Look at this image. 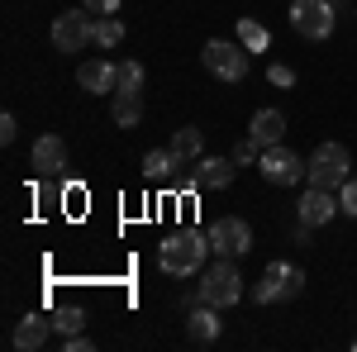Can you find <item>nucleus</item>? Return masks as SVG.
I'll return each mask as SVG.
<instances>
[{
    "mask_svg": "<svg viewBox=\"0 0 357 352\" xmlns=\"http://www.w3.org/2000/svg\"><path fill=\"white\" fill-rule=\"evenodd\" d=\"M210 234H195V229H176V234H167L162 247H158V262H162L167 276H195V271L205 267V257H210Z\"/></svg>",
    "mask_w": 357,
    "mask_h": 352,
    "instance_id": "obj_1",
    "label": "nucleus"
},
{
    "mask_svg": "<svg viewBox=\"0 0 357 352\" xmlns=\"http://www.w3.org/2000/svg\"><path fill=\"white\" fill-rule=\"evenodd\" d=\"M200 300L215 309H234L243 300V276H238V257H215V267H205L200 276Z\"/></svg>",
    "mask_w": 357,
    "mask_h": 352,
    "instance_id": "obj_2",
    "label": "nucleus"
},
{
    "mask_svg": "<svg viewBox=\"0 0 357 352\" xmlns=\"http://www.w3.org/2000/svg\"><path fill=\"white\" fill-rule=\"evenodd\" d=\"M353 176V153L343 143H319L305 162V181L310 186H324V190H338L343 181Z\"/></svg>",
    "mask_w": 357,
    "mask_h": 352,
    "instance_id": "obj_3",
    "label": "nucleus"
},
{
    "mask_svg": "<svg viewBox=\"0 0 357 352\" xmlns=\"http://www.w3.org/2000/svg\"><path fill=\"white\" fill-rule=\"evenodd\" d=\"M200 62H205L210 77H220V82H229V86L248 77V48L234 43V38H210V43L200 48Z\"/></svg>",
    "mask_w": 357,
    "mask_h": 352,
    "instance_id": "obj_4",
    "label": "nucleus"
},
{
    "mask_svg": "<svg viewBox=\"0 0 357 352\" xmlns=\"http://www.w3.org/2000/svg\"><path fill=\"white\" fill-rule=\"evenodd\" d=\"M305 291V271L291 267V262H267L262 271V281H257V305H286V300H296Z\"/></svg>",
    "mask_w": 357,
    "mask_h": 352,
    "instance_id": "obj_5",
    "label": "nucleus"
},
{
    "mask_svg": "<svg viewBox=\"0 0 357 352\" xmlns=\"http://www.w3.org/2000/svg\"><path fill=\"white\" fill-rule=\"evenodd\" d=\"M86 43H96V20H91V10H67V15H57L53 20V48L57 53H82Z\"/></svg>",
    "mask_w": 357,
    "mask_h": 352,
    "instance_id": "obj_6",
    "label": "nucleus"
},
{
    "mask_svg": "<svg viewBox=\"0 0 357 352\" xmlns=\"http://www.w3.org/2000/svg\"><path fill=\"white\" fill-rule=\"evenodd\" d=\"M291 29L310 43H324L333 33V0H296L291 5Z\"/></svg>",
    "mask_w": 357,
    "mask_h": 352,
    "instance_id": "obj_7",
    "label": "nucleus"
},
{
    "mask_svg": "<svg viewBox=\"0 0 357 352\" xmlns=\"http://www.w3.org/2000/svg\"><path fill=\"white\" fill-rule=\"evenodd\" d=\"M257 171H262L272 186H296V181L305 176V162L286 148V143H276V148H262V153H257Z\"/></svg>",
    "mask_w": 357,
    "mask_h": 352,
    "instance_id": "obj_8",
    "label": "nucleus"
},
{
    "mask_svg": "<svg viewBox=\"0 0 357 352\" xmlns=\"http://www.w3.org/2000/svg\"><path fill=\"white\" fill-rule=\"evenodd\" d=\"M210 243H215V257H243L248 247H252V229H248V219L229 215L210 229Z\"/></svg>",
    "mask_w": 357,
    "mask_h": 352,
    "instance_id": "obj_9",
    "label": "nucleus"
},
{
    "mask_svg": "<svg viewBox=\"0 0 357 352\" xmlns=\"http://www.w3.org/2000/svg\"><path fill=\"white\" fill-rule=\"evenodd\" d=\"M77 86H82V91H91V95L114 91V86H119V62H105V57L82 62V67H77Z\"/></svg>",
    "mask_w": 357,
    "mask_h": 352,
    "instance_id": "obj_10",
    "label": "nucleus"
},
{
    "mask_svg": "<svg viewBox=\"0 0 357 352\" xmlns=\"http://www.w3.org/2000/svg\"><path fill=\"white\" fill-rule=\"evenodd\" d=\"M333 210H338L333 190L310 186V190L301 195V205H296V219H301V224H310V229H319V224H329V219H333Z\"/></svg>",
    "mask_w": 357,
    "mask_h": 352,
    "instance_id": "obj_11",
    "label": "nucleus"
},
{
    "mask_svg": "<svg viewBox=\"0 0 357 352\" xmlns=\"http://www.w3.org/2000/svg\"><path fill=\"white\" fill-rule=\"evenodd\" d=\"M281 138H286V114L281 109H257L252 124H248V143L262 153V148H276Z\"/></svg>",
    "mask_w": 357,
    "mask_h": 352,
    "instance_id": "obj_12",
    "label": "nucleus"
},
{
    "mask_svg": "<svg viewBox=\"0 0 357 352\" xmlns=\"http://www.w3.org/2000/svg\"><path fill=\"white\" fill-rule=\"evenodd\" d=\"M186 338H191L195 348H210L220 338V309L215 305H195L191 314H186Z\"/></svg>",
    "mask_w": 357,
    "mask_h": 352,
    "instance_id": "obj_13",
    "label": "nucleus"
},
{
    "mask_svg": "<svg viewBox=\"0 0 357 352\" xmlns=\"http://www.w3.org/2000/svg\"><path fill=\"white\" fill-rule=\"evenodd\" d=\"M33 167L43 171V176H57L62 167H67V143L57 134H43L38 143H33Z\"/></svg>",
    "mask_w": 357,
    "mask_h": 352,
    "instance_id": "obj_14",
    "label": "nucleus"
},
{
    "mask_svg": "<svg viewBox=\"0 0 357 352\" xmlns=\"http://www.w3.org/2000/svg\"><path fill=\"white\" fill-rule=\"evenodd\" d=\"M48 333H53V319H48V314H24V319L15 324V348H20V352L43 348Z\"/></svg>",
    "mask_w": 357,
    "mask_h": 352,
    "instance_id": "obj_15",
    "label": "nucleus"
},
{
    "mask_svg": "<svg viewBox=\"0 0 357 352\" xmlns=\"http://www.w3.org/2000/svg\"><path fill=\"white\" fill-rule=\"evenodd\" d=\"M229 181H234V162H224V158H205V162L195 167V176H191L195 190H224Z\"/></svg>",
    "mask_w": 357,
    "mask_h": 352,
    "instance_id": "obj_16",
    "label": "nucleus"
},
{
    "mask_svg": "<svg viewBox=\"0 0 357 352\" xmlns=\"http://www.w3.org/2000/svg\"><path fill=\"white\" fill-rule=\"evenodd\" d=\"M110 114H114V124H124V129H134L138 119H143V91H114V100H110Z\"/></svg>",
    "mask_w": 357,
    "mask_h": 352,
    "instance_id": "obj_17",
    "label": "nucleus"
},
{
    "mask_svg": "<svg viewBox=\"0 0 357 352\" xmlns=\"http://www.w3.org/2000/svg\"><path fill=\"white\" fill-rule=\"evenodd\" d=\"M172 153H176L181 167L195 162V158L205 153V134H200V129H176V134H172Z\"/></svg>",
    "mask_w": 357,
    "mask_h": 352,
    "instance_id": "obj_18",
    "label": "nucleus"
},
{
    "mask_svg": "<svg viewBox=\"0 0 357 352\" xmlns=\"http://www.w3.org/2000/svg\"><path fill=\"white\" fill-rule=\"evenodd\" d=\"M176 167H181V162H176V153H172V148H158V153L143 158V176H148V181H167Z\"/></svg>",
    "mask_w": 357,
    "mask_h": 352,
    "instance_id": "obj_19",
    "label": "nucleus"
},
{
    "mask_svg": "<svg viewBox=\"0 0 357 352\" xmlns=\"http://www.w3.org/2000/svg\"><path fill=\"white\" fill-rule=\"evenodd\" d=\"M238 43H243L248 53H267L272 33H267V24H257V20H238Z\"/></svg>",
    "mask_w": 357,
    "mask_h": 352,
    "instance_id": "obj_20",
    "label": "nucleus"
},
{
    "mask_svg": "<svg viewBox=\"0 0 357 352\" xmlns=\"http://www.w3.org/2000/svg\"><path fill=\"white\" fill-rule=\"evenodd\" d=\"M82 328H86V309L82 305H62V309L53 314V333H62V338H67V333H82Z\"/></svg>",
    "mask_w": 357,
    "mask_h": 352,
    "instance_id": "obj_21",
    "label": "nucleus"
},
{
    "mask_svg": "<svg viewBox=\"0 0 357 352\" xmlns=\"http://www.w3.org/2000/svg\"><path fill=\"white\" fill-rule=\"evenodd\" d=\"M119 43H124V24L114 15H100L96 20V48H119Z\"/></svg>",
    "mask_w": 357,
    "mask_h": 352,
    "instance_id": "obj_22",
    "label": "nucleus"
},
{
    "mask_svg": "<svg viewBox=\"0 0 357 352\" xmlns=\"http://www.w3.org/2000/svg\"><path fill=\"white\" fill-rule=\"evenodd\" d=\"M114 91H143V62L124 57V62H119V86H114Z\"/></svg>",
    "mask_w": 357,
    "mask_h": 352,
    "instance_id": "obj_23",
    "label": "nucleus"
},
{
    "mask_svg": "<svg viewBox=\"0 0 357 352\" xmlns=\"http://www.w3.org/2000/svg\"><path fill=\"white\" fill-rule=\"evenodd\" d=\"M338 210L357 219V176H348V181L338 186Z\"/></svg>",
    "mask_w": 357,
    "mask_h": 352,
    "instance_id": "obj_24",
    "label": "nucleus"
},
{
    "mask_svg": "<svg viewBox=\"0 0 357 352\" xmlns=\"http://www.w3.org/2000/svg\"><path fill=\"white\" fill-rule=\"evenodd\" d=\"M267 77H272V86H296V72H291L286 62H272V67H267Z\"/></svg>",
    "mask_w": 357,
    "mask_h": 352,
    "instance_id": "obj_25",
    "label": "nucleus"
},
{
    "mask_svg": "<svg viewBox=\"0 0 357 352\" xmlns=\"http://www.w3.org/2000/svg\"><path fill=\"white\" fill-rule=\"evenodd\" d=\"M82 5L96 15V20H100V15H119V0H82Z\"/></svg>",
    "mask_w": 357,
    "mask_h": 352,
    "instance_id": "obj_26",
    "label": "nucleus"
},
{
    "mask_svg": "<svg viewBox=\"0 0 357 352\" xmlns=\"http://www.w3.org/2000/svg\"><path fill=\"white\" fill-rule=\"evenodd\" d=\"M62 352H91V338L86 333H67L62 338Z\"/></svg>",
    "mask_w": 357,
    "mask_h": 352,
    "instance_id": "obj_27",
    "label": "nucleus"
},
{
    "mask_svg": "<svg viewBox=\"0 0 357 352\" xmlns=\"http://www.w3.org/2000/svg\"><path fill=\"white\" fill-rule=\"evenodd\" d=\"M0 138H5V143L20 138V119H15V114H0Z\"/></svg>",
    "mask_w": 357,
    "mask_h": 352,
    "instance_id": "obj_28",
    "label": "nucleus"
},
{
    "mask_svg": "<svg viewBox=\"0 0 357 352\" xmlns=\"http://www.w3.org/2000/svg\"><path fill=\"white\" fill-rule=\"evenodd\" d=\"M252 158H257V148H252V143H243V148H238V153H234V167H243V162H252Z\"/></svg>",
    "mask_w": 357,
    "mask_h": 352,
    "instance_id": "obj_29",
    "label": "nucleus"
},
{
    "mask_svg": "<svg viewBox=\"0 0 357 352\" xmlns=\"http://www.w3.org/2000/svg\"><path fill=\"white\" fill-rule=\"evenodd\" d=\"M333 5H343V0H333Z\"/></svg>",
    "mask_w": 357,
    "mask_h": 352,
    "instance_id": "obj_30",
    "label": "nucleus"
},
{
    "mask_svg": "<svg viewBox=\"0 0 357 352\" xmlns=\"http://www.w3.org/2000/svg\"><path fill=\"white\" fill-rule=\"evenodd\" d=\"M353 348H357V343H353Z\"/></svg>",
    "mask_w": 357,
    "mask_h": 352,
    "instance_id": "obj_31",
    "label": "nucleus"
}]
</instances>
